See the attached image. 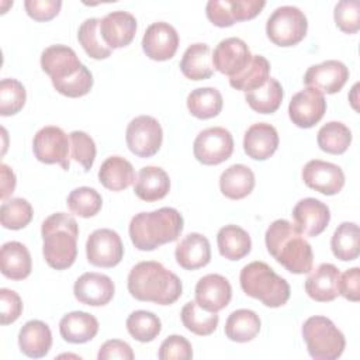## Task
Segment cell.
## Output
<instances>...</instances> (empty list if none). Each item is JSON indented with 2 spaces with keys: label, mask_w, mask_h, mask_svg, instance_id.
Here are the masks:
<instances>
[{
  "label": "cell",
  "mask_w": 360,
  "mask_h": 360,
  "mask_svg": "<svg viewBox=\"0 0 360 360\" xmlns=\"http://www.w3.org/2000/svg\"><path fill=\"white\" fill-rule=\"evenodd\" d=\"M127 287L135 300L159 305L174 304L183 292L181 280L153 260L136 263L128 274Z\"/></svg>",
  "instance_id": "cell-1"
},
{
  "label": "cell",
  "mask_w": 360,
  "mask_h": 360,
  "mask_svg": "<svg viewBox=\"0 0 360 360\" xmlns=\"http://www.w3.org/2000/svg\"><path fill=\"white\" fill-rule=\"evenodd\" d=\"M264 242L267 252L290 273L304 274L312 270V248L302 232L290 221H273L264 233Z\"/></svg>",
  "instance_id": "cell-2"
},
{
  "label": "cell",
  "mask_w": 360,
  "mask_h": 360,
  "mask_svg": "<svg viewBox=\"0 0 360 360\" xmlns=\"http://www.w3.org/2000/svg\"><path fill=\"white\" fill-rule=\"evenodd\" d=\"M184 219L172 207H162L150 212H139L129 222V238L142 252H150L165 243L177 240L183 231Z\"/></svg>",
  "instance_id": "cell-3"
},
{
  "label": "cell",
  "mask_w": 360,
  "mask_h": 360,
  "mask_svg": "<svg viewBox=\"0 0 360 360\" xmlns=\"http://www.w3.org/2000/svg\"><path fill=\"white\" fill-rule=\"evenodd\" d=\"M42 253L49 267L69 269L77 256L79 226L76 219L66 212H55L41 225Z\"/></svg>",
  "instance_id": "cell-4"
},
{
  "label": "cell",
  "mask_w": 360,
  "mask_h": 360,
  "mask_svg": "<svg viewBox=\"0 0 360 360\" xmlns=\"http://www.w3.org/2000/svg\"><path fill=\"white\" fill-rule=\"evenodd\" d=\"M239 281L246 295L259 300L266 307L278 308L290 300L288 283L264 262L246 264L240 270Z\"/></svg>",
  "instance_id": "cell-5"
},
{
  "label": "cell",
  "mask_w": 360,
  "mask_h": 360,
  "mask_svg": "<svg viewBox=\"0 0 360 360\" xmlns=\"http://www.w3.org/2000/svg\"><path fill=\"white\" fill-rule=\"evenodd\" d=\"M301 333L309 356L315 360H335L345 350V335L326 316L308 318L301 328Z\"/></svg>",
  "instance_id": "cell-6"
},
{
  "label": "cell",
  "mask_w": 360,
  "mask_h": 360,
  "mask_svg": "<svg viewBox=\"0 0 360 360\" xmlns=\"http://www.w3.org/2000/svg\"><path fill=\"white\" fill-rule=\"evenodd\" d=\"M308 31L305 14L294 6L277 7L266 22V34L277 46H294L301 42Z\"/></svg>",
  "instance_id": "cell-7"
},
{
  "label": "cell",
  "mask_w": 360,
  "mask_h": 360,
  "mask_svg": "<svg viewBox=\"0 0 360 360\" xmlns=\"http://www.w3.org/2000/svg\"><path fill=\"white\" fill-rule=\"evenodd\" d=\"M70 138L68 134L55 125L41 128L32 139L34 156L45 165L58 163L63 170L70 167Z\"/></svg>",
  "instance_id": "cell-8"
},
{
  "label": "cell",
  "mask_w": 360,
  "mask_h": 360,
  "mask_svg": "<svg viewBox=\"0 0 360 360\" xmlns=\"http://www.w3.org/2000/svg\"><path fill=\"white\" fill-rule=\"evenodd\" d=\"M128 149L139 158H150L158 153L163 141L159 121L150 115H138L129 121L125 131Z\"/></svg>",
  "instance_id": "cell-9"
},
{
  "label": "cell",
  "mask_w": 360,
  "mask_h": 360,
  "mask_svg": "<svg viewBox=\"0 0 360 360\" xmlns=\"http://www.w3.org/2000/svg\"><path fill=\"white\" fill-rule=\"evenodd\" d=\"M233 152L232 134L222 127H211L201 131L193 143L194 158L207 166L219 165Z\"/></svg>",
  "instance_id": "cell-10"
},
{
  "label": "cell",
  "mask_w": 360,
  "mask_h": 360,
  "mask_svg": "<svg viewBox=\"0 0 360 360\" xmlns=\"http://www.w3.org/2000/svg\"><path fill=\"white\" fill-rule=\"evenodd\" d=\"M264 6L263 0H210L205 14L214 25L225 28L255 18Z\"/></svg>",
  "instance_id": "cell-11"
},
{
  "label": "cell",
  "mask_w": 360,
  "mask_h": 360,
  "mask_svg": "<svg viewBox=\"0 0 360 360\" xmlns=\"http://www.w3.org/2000/svg\"><path fill=\"white\" fill-rule=\"evenodd\" d=\"M86 255L90 264L110 269L122 260L124 245L115 231L108 228L96 229L87 238Z\"/></svg>",
  "instance_id": "cell-12"
},
{
  "label": "cell",
  "mask_w": 360,
  "mask_h": 360,
  "mask_svg": "<svg viewBox=\"0 0 360 360\" xmlns=\"http://www.w3.org/2000/svg\"><path fill=\"white\" fill-rule=\"evenodd\" d=\"M326 111V100L321 91L312 87L295 93L288 104V117L300 128H311L318 124Z\"/></svg>",
  "instance_id": "cell-13"
},
{
  "label": "cell",
  "mask_w": 360,
  "mask_h": 360,
  "mask_svg": "<svg viewBox=\"0 0 360 360\" xmlns=\"http://www.w3.org/2000/svg\"><path fill=\"white\" fill-rule=\"evenodd\" d=\"M301 176L307 187L325 195H335L345 186L343 170L338 165L321 159L307 162Z\"/></svg>",
  "instance_id": "cell-14"
},
{
  "label": "cell",
  "mask_w": 360,
  "mask_h": 360,
  "mask_svg": "<svg viewBox=\"0 0 360 360\" xmlns=\"http://www.w3.org/2000/svg\"><path fill=\"white\" fill-rule=\"evenodd\" d=\"M179 48V34L173 25L165 21L150 24L142 38V49L145 55L158 62L169 60Z\"/></svg>",
  "instance_id": "cell-15"
},
{
  "label": "cell",
  "mask_w": 360,
  "mask_h": 360,
  "mask_svg": "<svg viewBox=\"0 0 360 360\" xmlns=\"http://www.w3.org/2000/svg\"><path fill=\"white\" fill-rule=\"evenodd\" d=\"M252 53L246 42L231 37L219 41L212 53V66L219 73L233 77L239 75L250 62Z\"/></svg>",
  "instance_id": "cell-16"
},
{
  "label": "cell",
  "mask_w": 360,
  "mask_h": 360,
  "mask_svg": "<svg viewBox=\"0 0 360 360\" xmlns=\"http://www.w3.org/2000/svg\"><path fill=\"white\" fill-rule=\"evenodd\" d=\"M349 79L347 66L335 59L325 60L319 65H312L304 75V83L307 87L316 89L322 94H335L346 84Z\"/></svg>",
  "instance_id": "cell-17"
},
{
  "label": "cell",
  "mask_w": 360,
  "mask_h": 360,
  "mask_svg": "<svg viewBox=\"0 0 360 360\" xmlns=\"http://www.w3.org/2000/svg\"><path fill=\"white\" fill-rule=\"evenodd\" d=\"M75 298L84 305L103 307L107 305L114 294L115 285L112 280L101 273H83L73 285Z\"/></svg>",
  "instance_id": "cell-18"
},
{
  "label": "cell",
  "mask_w": 360,
  "mask_h": 360,
  "mask_svg": "<svg viewBox=\"0 0 360 360\" xmlns=\"http://www.w3.org/2000/svg\"><path fill=\"white\" fill-rule=\"evenodd\" d=\"M292 218L295 222L294 225L302 232V235L315 238L326 229L330 221V211L322 201L307 197L294 205Z\"/></svg>",
  "instance_id": "cell-19"
},
{
  "label": "cell",
  "mask_w": 360,
  "mask_h": 360,
  "mask_svg": "<svg viewBox=\"0 0 360 360\" xmlns=\"http://www.w3.org/2000/svg\"><path fill=\"white\" fill-rule=\"evenodd\" d=\"M136 32V18L122 10L111 11L100 18V34L105 45L118 49L129 45Z\"/></svg>",
  "instance_id": "cell-20"
},
{
  "label": "cell",
  "mask_w": 360,
  "mask_h": 360,
  "mask_svg": "<svg viewBox=\"0 0 360 360\" xmlns=\"http://www.w3.org/2000/svg\"><path fill=\"white\" fill-rule=\"evenodd\" d=\"M232 298V287L221 274H207L197 281L195 302L210 312L224 309Z\"/></svg>",
  "instance_id": "cell-21"
},
{
  "label": "cell",
  "mask_w": 360,
  "mask_h": 360,
  "mask_svg": "<svg viewBox=\"0 0 360 360\" xmlns=\"http://www.w3.org/2000/svg\"><path fill=\"white\" fill-rule=\"evenodd\" d=\"M76 52L66 45H51L41 53V68L52 80H63L82 69Z\"/></svg>",
  "instance_id": "cell-22"
},
{
  "label": "cell",
  "mask_w": 360,
  "mask_h": 360,
  "mask_svg": "<svg viewBox=\"0 0 360 360\" xmlns=\"http://www.w3.org/2000/svg\"><path fill=\"white\" fill-rule=\"evenodd\" d=\"M340 271L332 263H321L305 280V291L318 302L333 301L339 295Z\"/></svg>",
  "instance_id": "cell-23"
},
{
  "label": "cell",
  "mask_w": 360,
  "mask_h": 360,
  "mask_svg": "<svg viewBox=\"0 0 360 360\" xmlns=\"http://www.w3.org/2000/svg\"><path fill=\"white\" fill-rule=\"evenodd\" d=\"M277 129L267 122H256L248 128L243 136V150L255 160H266L278 148Z\"/></svg>",
  "instance_id": "cell-24"
},
{
  "label": "cell",
  "mask_w": 360,
  "mask_h": 360,
  "mask_svg": "<svg viewBox=\"0 0 360 360\" xmlns=\"http://www.w3.org/2000/svg\"><path fill=\"white\" fill-rule=\"evenodd\" d=\"M176 262L186 270H197L204 267L211 260L210 240L197 232L186 235L176 246Z\"/></svg>",
  "instance_id": "cell-25"
},
{
  "label": "cell",
  "mask_w": 360,
  "mask_h": 360,
  "mask_svg": "<svg viewBox=\"0 0 360 360\" xmlns=\"http://www.w3.org/2000/svg\"><path fill=\"white\" fill-rule=\"evenodd\" d=\"M18 346L21 353L31 359H41L46 356L52 346V333L49 326L39 319L25 322L18 332Z\"/></svg>",
  "instance_id": "cell-26"
},
{
  "label": "cell",
  "mask_w": 360,
  "mask_h": 360,
  "mask_svg": "<svg viewBox=\"0 0 360 360\" xmlns=\"http://www.w3.org/2000/svg\"><path fill=\"white\" fill-rule=\"evenodd\" d=\"M98 321L94 315L84 311H73L59 322V333L68 343L80 345L96 338L98 332Z\"/></svg>",
  "instance_id": "cell-27"
},
{
  "label": "cell",
  "mask_w": 360,
  "mask_h": 360,
  "mask_svg": "<svg viewBox=\"0 0 360 360\" xmlns=\"http://www.w3.org/2000/svg\"><path fill=\"white\" fill-rule=\"evenodd\" d=\"M0 270L4 277L14 281L27 278L32 270L31 255L27 246L17 240L6 242L0 250Z\"/></svg>",
  "instance_id": "cell-28"
},
{
  "label": "cell",
  "mask_w": 360,
  "mask_h": 360,
  "mask_svg": "<svg viewBox=\"0 0 360 360\" xmlns=\"http://www.w3.org/2000/svg\"><path fill=\"white\" fill-rule=\"evenodd\" d=\"M170 190L169 174L158 166H143L134 183V191L138 198L146 202L162 200Z\"/></svg>",
  "instance_id": "cell-29"
},
{
  "label": "cell",
  "mask_w": 360,
  "mask_h": 360,
  "mask_svg": "<svg viewBox=\"0 0 360 360\" xmlns=\"http://www.w3.org/2000/svg\"><path fill=\"white\" fill-rule=\"evenodd\" d=\"M181 73L190 80H205L214 73L211 48L207 44H191L180 60Z\"/></svg>",
  "instance_id": "cell-30"
},
{
  "label": "cell",
  "mask_w": 360,
  "mask_h": 360,
  "mask_svg": "<svg viewBox=\"0 0 360 360\" xmlns=\"http://www.w3.org/2000/svg\"><path fill=\"white\" fill-rule=\"evenodd\" d=\"M98 180L105 188L121 191L134 184L136 179L134 166L129 160L121 156H110L100 166Z\"/></svg>",
  "instance_id": "cell-31"
},
{
  "label": "cell",
  "mask_w": 360,
  "mask_h": 360,
  "mask_svg": "<svg viewBox=\"0 0 360 360\" xmlns=\"http://www.w3.org/2000/svg\"><path fill=\"white\" fill-rule=\"evenodd\" d=\"M255 187V173L246 165H232L225 169L219 177L221 193L231 200L248 197Z\"/></svg>",
  "instance_id": "cell-32"
},
{
  "label": "cell",
  "mask_w": 360,
  "mask_h": 360,
  "mask_svg": "<svg viewBox=\"0 0 360 360\" xmlns=\"http://www.w3.org/2000/svg\"><path fill=\"white\" fill-rule=\"evenodd\" d=\"M218 250L222 257L228 260H240L249 255L252 249V239L249 233L238 225H225L217 235Z\"/></svg>",
  "instance_id": "cell-33"
},
{
  "label": "cell",
  "mask_w": 360,
  "mask_h": 360,
  "mask_svg": "<svg viewBox=\"0 0 360 360\" xmlns=\"http://www.w3.org/2000/svg\"><path fill=\"white\" fill-rule=\"evenodd\" d=\"M260 318L252 309H236L229 314L225 322V335L229 340L246 343L253 340L260 332Z\"/></svg>",
  "instance_id": "cell-34"
},
{
  "label": "cell",
  "mask_w": 360,
  "mask_h": 360,
  "mask_svg": "<svg viewBox=\"0 0 360 360\" xmlns=\"http://www.w3.org/2000/svg\"><path fill=\"white\" fill-rule=\"evenodd\" d=\"M330 249L333 256L342 262L357 259L360 253L359 225L349 221L342 222L332 235Z\"/></svg>",
  "instance_id": "cell-35"
},
{
  "label": "cell",
  "mask_w": 360,
  "mask_h": 360,
  "mask_svg": "<svg viewBox=\"0 0 360 360\" xmlns=\"http://www.w3.org/2000/svg\"><path fill=\"white\" fill-rule=\"evenodd\" d=\"M224 105L222 94L215 87H198L187 96V108L198 120L217 117Z\"/></svg>",
  "instance_id": "cell-36"
},
{
  "label": "cell",
  "mask_w": 360,
  "mask_h": 360,
  "mask_svg": "<svg viewBox=\"0 0 360 360\" xmlns=\"http://www.w3.org/2000/svg\"><path fill=\"white\" fill-rule=\"evenodd\" d=\"M270 77V62L262 55H252L249 65L236 76L229 77V84L240 91H252L262 87Z\"/></svg>",
  "instance_id": "cell-37"
},
{
  "label": "cell",
  "mask_w": 360,
  "mask_h": 360,
  "mask_svg": "<svg viewBox=\"0 0 360 360\" xmlns=\"http://www.w3.org/2000/svg\"><path fill=\"white\" fill-rule=\"evenodd\" d=\"M284 97V91L281 84L269 77V80L259 89L245 93V100L249 107L259 114H273L281 105Z\"/></svg>",
  "instance_id": "cell-38"
},
{
  "label": "cell",
  "mask_w": 360,
  "mask_h": 360,
  "mask_svg": "<svg viewBox=\"0 0 360 360\" xmlns=\"http://www.w3.org/2000/svg\"><path fill=\"white\" fill-rule=\"evenodd\" d=\"M180 318L184 328L198 336H208L214 333L219 322L217 312L205 311L195 301H188L184 304Z\"/></svg>",
  "instance_id": "cell-39"
},
{
  "label": "cell",
  "mask_w": 360,
  "mask_h": 360,
  "mask_svg": "<svg viewBox=\"0 0 360 360\" xmlns=\"http://www.w3.org/2000/svg\"><path fill=\"white\" fill-rule=\"evenodd\" d=\"M316 142L321 150L330 155H342L352 143V131L339 121H329L318 131Z\"/></svg>",
  "instance_id": "cell-40"
},
{
  "label": "cell",
  "mask_w": 360,
  "mask_h": 360,
  "mask_svg": "<svg viewBox=\"0 0 360 360\" xmlns=\"http://www.w3.org/2000/svg\"><path fill=\"white\" fill-rule=\"evenodd\" d=\"M77 39L84 52L93 59H105L111 55V48L105 45L100 34V18H86L77 31Z\"/></svg>",
  "instance_id": "cell-41"
},
{
  "label": "cell",
  "mask_w": 360,
  "mask_h": 360,
  "mask_svg": "<svg viewBox=\"0 0 360 360\" xmlns=\"http://www.w3.org/2000/svg\"><path fill=\"white\" fill-rule=\"evenodd\" d=\"M127 330L135 340L148 343L159 336L162 330V322L153 312L139 309L131 312L127 318Z\"/></svg>",
  "instance_id": "cell-42"
},
{
  "label": "cell",
  "mask_w": 360,
  "mask_h": 360,
  "mask_svg": "<svg viewBox=\"0 0 360 360\" xmlns=\"http://www.w3.org/2000/svg\"><path fill=\"white\" fill-rule=\"evenodd\" d=\"M66 204L72 214L82 218H90L101 210L103 198L97 190L83 186L69 193Z\"/></svg>",
  "instance_id": "cell-43"
},
{
  "label": "cell",
  "mask_w": 360,
  "mask_h": 360,
  "mask_svg": "<svg viewBox=\"0 0 360 360\" xmlns=\"http://www.w3.org/2000/svg\"><path fill=\"white\" fill-rule=\"evenodd\" d=\"M34 211L25 198H10L0 207V222L3 228L18 231L25 228L32 219Z\"/></svg>",
  "instance_id": "cell-44"
},
{
  "label": "cell",
  "mask_w": 360,
  "mask_h": 360,
  "mask_svg": "<svg viewBox=\"0 0 360 360\" xmlns=\"http://www.w3.org/2000/svg\"><path fill=\"white\" fill-rule=\"evenodd\" d=\"M27 91L17 79H3L0 82V114L3 117L20 112L25 104Z\"/></svg>",
  "instance_id": "cell-45"
},
{
  "label": "cell",
  "mask_w": 360,
  "mask_h": 360,
  "mask_svg": "<svg viewBox=\"0 0 360 360\" xmlns=\"http://www.w3.org/2000/svg\"><path fill=\"white\" fill-rule=\"evenodd\" d=\"M93 82L94 80H93L91 72L83 65L82 69L73 76L63 80H52V86L62 96L77 98V97L86 96L91 90Z\"/></svg>",
  "instance_id": "cell-46"
},
{
  "label": "cell",
  "mask_w": 360,
  "mask_h": 360,
  "mask_svg": "<svg viewBox=\"0 0 360 360\" xmlns=\"http://www.w3.org/2000/svg\"><path fill=\"white\" fill-rule=\"evenodd\" d=\"M70 148H72V159L83 166L86 172H89L96 159V143L90 135L83 131H73L69 134Z\"/></svg>",
  "instance_id": "cell-47"
},
{
  "label": "cell",
  "mask_w": 360,
  "mask_h": 360,
  "mask_svg": "<svg viewBox=\"0 0 360 360\" xmlns=\"http://www.w3.org/2000/svg\"><path fill=\"white\" fill-rule=\"evenodd\" d=\"M333 18L340 31L356 34L360 30V3L357 0H342L335 6Z\"/></svg>",
  "instance_id": "cell-48"
},
{
  "label": "cell",
  "mask_w": 360,
  "mask_h": 360,
  "mask_svg": "<svg viewBox=\"0 0 360 360\" xmlns=\"http://www.w3.org/2000/svg\"><path fill=\"white\" fill-rule=\"evenodd\" d=\"M158 357L160 360H188L193 357L191 343L184 336L170 335L162 342Z\"/></svg>",
  "instance_id": "cell-49"
},
{
  "label": "cell",
  "mask_w": 360,
  "mask_h": 360,
  "mask_svg": "<svg viewBox=\"0 0 360 360\" xmlns=\"http://www.w3.org/2000/svg\"><path fill=\"white\" fill-rule=\"evenodd\" d=\"M24 7L27 14L35 21H49L60 11V0H25Z\"/></svg>",
  "instance_id": "cell-50"
},
{
  "label": "cell",
  "mask_w": 360,
  "mask_h": 360,
  "mask_svg": "<svg viewBox=\"0 0 360 360\" xmlns=\"http://www.w3.org/2000/svg\"><path fill=\"white\" fill-rule=\"evenodd\" d=\"M0 307H1V325L15 322L22 312V301L20 295L8 288L0 290Z\"/></svg>",
  "instance_id": "cell-51"
},
{
  "label": "cell",
  "mask_w": 360,
  "mask_h": 360,
  "mask_svg": "<svg viewBox=\"0 0 360 360\" xmlns=\"http://www.w3.org/2000/svg\"><path fill=\"white\" fill-rule=\"evenodd\" d=\"M339 294L346 300L357 302L360 300V269L352 267L340 274Z\"/></svg>",
  "instance_id": "cell-52"
},
{
  "label": "cell",
  "mask_w": 360,
  "mask_h": 360,
  "mask_svg": "<svg viewBox=\"0 0 360 360\" xmlns=\"http://www.w3.org/2000/svg\"><path fill=\"white\" fill-rule=\"evenodd\" d=\"M135 357L131 346L120 339H111L101 345L97 359L98 360H110V359H121V360H132Z\"/></svg>",
  "instance_id": "cell-53"
},
{
  "label": "cell",
  "mask_w": 360,
  "mask_h": 360,
  "mask_svg": "<svg viewBox=\"0 0 360 360\" xmlns=\"http://www.w3.org/2000/svg\"><path fill=\"white\" fill-rule=\"evenodd\" d=\"M0 174H1V200L6 201L13 193H14V188H15V174L14 172L4 163L0 165Z\"/></svg>",
  "instance_id": "cell-54"
}]
</instances>
